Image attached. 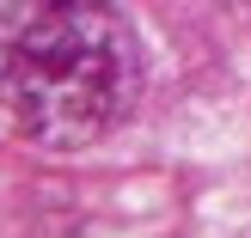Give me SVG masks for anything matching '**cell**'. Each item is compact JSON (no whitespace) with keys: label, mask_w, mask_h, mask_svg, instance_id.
Instances as JSON below:
<instances>
[{"label":"cell","mask_w":251,"mask_h":238,"mask_svg":"<svg viewBox=\"0 0 251 238\" xmlns=\"http://www.w3.org/2000/svg\"><path fill=\"white\" fill-rule=\"evenodd\" d=\"M141 98V43L110 0L0 6V129L31 147H92Z\"/></svg>","instance_id":"6da1fadb"}]
</instances>
